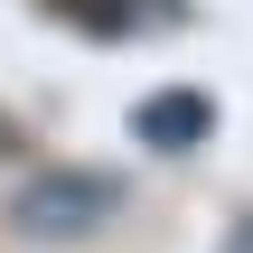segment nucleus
I'll return each mask as SVG.
<instances>
[{
  "mask_svg": "<svg viewBox=\"0 0 253 253\" xmlns=\"http://www.w3.org/2000/svg\"><path fill=\"white\" fill-rule=\"evenodd\" d=\"M0 150H19V131H9V122H0Z\"/></svg>",
  "mask_w": 253,
  "mask_h": 253,
  "instance_id": "3",
  "label": "nucleus"
},
{
  "mask_svg": "<svg viewBox=\"0 0 253 253\" xmlns=\"http://www.w3.org/2000/svg\"><path fill=\"white\" fill-rule=\"evenodd\" d=\"M113 207H122V197H113V178H84V169H66V178H28L9 216H19L28 235H47V244H56V235H94Z\"/></svg>",
  "mask_w": 253,
  "mask_h": 253,
  "instance_id": "1",
  "label": "nucleus"
},
{
  "mask_svg": "<svg viewBox=\"0 0 253 253\" xmlns=\"http://www.w3.org/2000/svg\"><path fill=\"white\" fill-rule=\"evenodd\" d=\"M141 141H160V150H188L197 131H207V103H188V94H169V103H150L141 122H131Z\"/></svg>",
  "mask_w": 253,
  "mask_h": 253,
  "instance_id": "2",
  "label": "nucleus"
}]
</instances>
